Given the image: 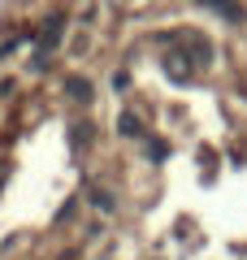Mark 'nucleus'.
<instances>
[{
    "label": "nucleus",
    "instance_id": "obj_1",
    "mask_svg": "<svg viewBox=\"0 0 247 260\" xmlns=\"http://www.w3.org/2000/svg\"><path fill=\"white\" fill-rule=\"evenodd\" d=\"M61 30H65V18H61V13L44 22V30H39V52H35V70L44 65V56H48V52L56 48V39H61Z\"/></svg>",
    "mask_w": 247,
    "mask_h": 260
},
{
    "label": "nucleus",
    "instance_id": "obj_2",
    "mask_svg": "<svg viewBox=\"0 0 247 260\" xmlns=\"http://www.w3.org/2000/svg\"><path fill=\"white\" fill-rule=\"evenodd\" d=\"M187 61H191V56L174 52V56H169V61H165V74L174 78V83H187V78H191V65H187Z\"/></svg>",
    "mask_w": 247,
    "mask_h": 260
},
{
    "label": "nucleus",
    "instance_id": "obj_3",
    "mask_svg": "<svg viewBox=\"0 0 247 260\" xmlns=\"http://www.w3.org/2000/svg\"><path fill=\"white\" fill-rule=\"evenodd\" d=\"M204 9H212V13H221V18H230V22H243V9H238L234 0H200Z\"/></svg>",
    "mask_w": 247,
    "mask_h": 260
},
{
    "label": "nucleus",
    "instance_id": "obj_4",
    "mask_svg": "<svg viewBox=\"0 0 247 260\" xmlns=\"http://www.w3.org/2000/svg\"><path fill=\"white\" fill-rule=\"evenodd\" d=\"M65 91H70L74 100H91V83H87V78H65Z\"/></svg>",
    "mask_w": 247,
    "mask_h": 260
},
{
    "label": "nucleus",
    "instance_id": "obj_5",
    "mask_svg": "<svg viewBox=\"0 0 247 260\" xmlns=\"http://www.w3.org/2000/svg\"><path fill=\"white\" fill-rule=\"evenodd\" d=\"M117 126H121V135H135V139L143 135V126H139V117H130V113H121V121H117Z\"/></svg>",
    "mask_w": 247,
    "mask_h": 260
},
{
    "label": "nucleus",
    "instance_id": "obj_6",
    "mask_svg": "<svg viewBox=\"0 0 247 260\" xmlns=\"http://www.w3.org/2000/svg\"><path fill=\"white\" fill-rule=\"evenodd\" d=\"M91 204H96V208H104V213H113V200H109L104 191H91Z\"/></svg>",
    "mask_w": 247,
    "mask_h": 260
}]
</instances>
